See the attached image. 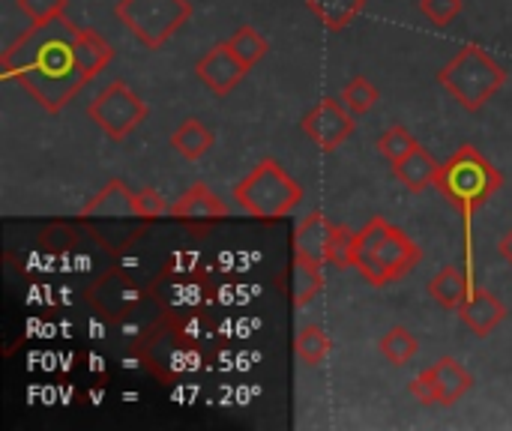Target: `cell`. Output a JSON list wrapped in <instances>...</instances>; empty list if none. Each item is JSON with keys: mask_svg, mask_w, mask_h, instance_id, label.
<instances>
[{"mask_svg": "<svg viewBox=\"0 0 512 431\" xmlns=\"http://www.w3.org/2000/svg\"><path fill=\"white\" fill-rule=\"evenodd\" d=\"M78 27L66 18L33 21L0 60L3 81H18L45 111L57 114L90 78L75 57Z\"/></svg>", "mask_w": 512, "mask_h": 431, "instance_id": "1", "label": "cell"}, {"mask_svg": "<svg viewBox=\"0 0 512 431\" xmlns=\"http://www.w3.org/2000/svg\"><path fill=\"white\" fill-rule=\"evenodd\" d=\"M501 183H504L501 171L471 144L459 147L456 156H450L438 171L435 186L462 213V225H465V273H468L471 291L477 288V282H474V231H471L474 228V210L483 207L501 189Z\"/></svg>", "mask_w": 512, "mask_h": 431, "instance_id": "2", "label": "cell"}, {"mask_svg": "<svg viewBox=\"0 0 512 431\" xmlns=\"http://www.w3.org/2000/svg\"><path fill=\"white\" fill-rule=\"evenodd\" d=\"M423 252L420 246L393 222L375 216L363 225V231L354 234L351 243V267L360 270V276L369 285H393L417 270Z\"/></svg>", "mask_w": 512, "mask_h": 431, "instance_id": "3", "label": "cell"}, {"mask_svg": "<svg viewBox=\"0 0 512 431\" xmlns=\"http://www.w3.org/2000/svg\"><path fill=\"white\" fill-rule=\"evenodd\" d=\"M438 84L468 111H480L504 84L507 69L480 45H465L441 72Z\"/></svg>", "mask_w": 512, "mask_h": 431, "instance_id": "4", "label": "cell"}, {"mask_svg": "<svg viewBox=\"0 0 512 431\" xmlns=\"http://www.w3.org/2000/svg\"><path fill=\"white\" fill-rule=\"evenodd\" d=\"M234 201L243 213L276 222L303 201V186L276 159H264L234 186Z\"/></svg>", "mask_w": 512, "mask_h": 431, "instance_id": "5", "label": "cell"}, {"mask_svg": "<svg viewBox=\"0 0 512 431\" xmlns=\"http://www.w3.org/2000/svg\"><path fill=\"white\" fill-rule=\"evenodd\" d=\"M114 15L144 48L156 51L189 21L192 6L186 0H120Z\"/></svg>", "mask_w": 512, "mask_h": 431, "instance_id": "6", "label": "cell"}, {"mask_svg": "<svg viewBox=\"0 0 512 431\" xmlns=\"http://www.w3.org/2000/svg\"><path fill=\"white\" fill-rule=\"evenodd\" d=\"M147 105L144 99L123 81H111L90 105H87V117L114 141H123L126 135H132L144 120H147Z\"/></svg>", "mask_w": 512, "mask_h": 431, "instance_id": "7", "label": "cell"}, {"mask_svg": "<svg viewBox=\"0 0 512 431\" xmlns=\"http://www.w3.org/2000/svg\"><path fill=\"white\" fill-rule=\"evenodd\" d=\"M147 339H150L147 342V366L156 369L165 381L198 372V366H201L198 339H192L177 321L153 330Z\"/></svg>", "mask_w": 512, "mask_h": 431, "instance_id": "8", "label": "cell"}, {"mask_svg": "<svg viewBox=\"0 0 512 431\" xmlns=\"http://www.w3.org/2000/svg\"><path fill=\"white\" fill-rule=\"evenodd\" d=\"M87 303H90L102 318L120 324V321L138 315V309H141V303H144V291H141L135 282H129L126 273L108 270L99 282L90 285Z\"/></svg>", "mask_w": 512, "mask_h": 431, "instance_id": "9", "label": "cell"}, {"mask_svg": "<svg viewBox=\"0 0 512 431\" xmlns=\"http://www.w3.org/2000/svg\"><path fill=\"white\" fill-rule=\"evenodd\" d=\"M303 132L312 144H318L321 150H336L348 141V135L354 132V114L345 108L342 99L327 96L321 99L306 117H303Z\"/></svg>", "mask_w": 512, "mask_h": 431, "instance_id": "10", "label": "cell"}, {"mask_svg": "<svg viewBox=\"0 0 512 431\" xmlns=\"http://www.w3.org/2000/svg\"><path fill=\"white\" fill-rule=\"evenodd\" d=\"M249 66L231 51L228 39L216 42L210 51H204L195 63V75L201 78V84L207 90H213L216 96H228L243 78H246Z\"/></svg>", "mask_w": 512, "mask_h": 431, "instance_id": "11", "label": "cell"}, {"mask_svg": "<svg viewBox=\"0 0 512 431\" xmlns=\"http://www.w3.org/2000/svg\"><path fill=\"white\" fill-rule=\"evenodd\" d=\"M153 297L156 303L165 309V312H174V315H192V312H201L207 297H210V288L201 276H192V273H183V276H165L156 282L153 288Z\"/></svg>", "mask_w": 512, "mask_h": 431, "instance_id": "12", "label": "cell"}, {"mask_svg": "<svg viewBox=\"0 0 512 431\" xmlns=\"http://www.w3.org/2000/svg\"><path fill=\"white\" fill-rule=\"evenodd\" d=\"M336 231H339V225H333L321 210L309 213L294 231V258H309V261H318L327 267Z\"/></svg>", "mask_w": 512, "mask_h": 431, "instance_id": "13", "label": "cell"}, {"mask_svg": "<svg viewBox=\"0 0 512 431\" xmlns=\"http://www.w3.org/2000/svg\"><path fill=\"white\" fill-rule=\"evenodd\" d=\"M84 219H138V207H135V192L123 183V180H108L84 207H81Z\"/></svg>", "mask_w": 512, "mask_h": 431, "instance_id": "14", "label": "cell"}, {"mask_svg": "<svg viewBox=\"0 0 512 431\" xmlns=\"http://www.w3.org/2000/svg\"><path fill=\"white\" fill-rule=\"evenodd\" d=\"M168 213L183 222H213V219H228L231 210L207 183H195L192 189L180 195L177 204H171Z\"/></svg>", "mask_w": 512, "mask_h": 431, "instance_id": "15", "label": "cell"}, {"mask_svg": "<svg viewBox=\"0 0 512 431\" xmlns=\"http://www.w3.org/2000/svg\"><path fill=\"white\" fill-rule=\"evenodd\" d=\"M459 318L465 321V327H468L474 336L486 339V336L507 318V306H504L492 291L474 288V291L468 294V300L462 303Z\"/></svg>", "mask_w": 512, "mask_h": 431, "instance_id": "16", "label": "cell"}, {"mask_svg": "<svg viewBox=\"0 0 512 431\" xmlns=\"http://www.w3.org/2000/svg\"><path fill=\"white\" fill-rule=\"evenodd\" d=\"M429 375H432L435 390H438V405H444V408L456 405V402H459L462 396H468L471 387H474L471 372H468L462 363H456L453 357H444V360H438L435 366H429Z\"/></svg>", "mask_w": 512, "mask_h": 431, "instance_id": "17", "label": "cell"}, {"mask_svg": "<svg viewBox=\"0 0 512 431\" xmlns=\"http://www.w3.org/2000/svg\"><path fill=\"white\" fill-rule=\"evenodd\" d=\"M393 171H396V177L411 189V192H423V189H429V186H435L438 183V171H441V165L432 159V153L426 150V147H414L402 162H396L393 165Z\"/></svg>", "mask_w": 512, "mask_h": 431, "instance_id": "18", "label": "cell"}, {"mask_svg": "<svg viewBox=\"0 0 512 431\" xmlns=\"http://www.w3.org/2000/svg\"><path fill=\"white\" fill-rule=\"evenodd\" d=\"M75 57H78V66L87 72V78H93V75H99V72L111 63L114 48H111V42H108L102 33H96V30H90V27H78V36H75Z\"/></svg>", "mask_w": 512, "mask_h": 431, "instance_id": "19", "label": "cell"}, {"mask_svg": "<svg viewBox=\"0 0 512 431\" xmlns=\"http://www.w3.org/2000/svg\"><path fill=\"white\" fill-rule=\"evenodd\" d=\"M468 294H471V282H468V273L459 270V267H444V270L429 282V297H432L438 306L450 309V312H459L462 303L468 300Z\"/></svg>", "mask_w": 512, "mask_h": 431, "instance_id": "20", "label": "cell"}, {"mask_svg": "<svg viewBox=\"0 0 512 431\" xmlns=\"http://www.w3.org/2000/svg\"><path fill=\"white\" fill-rule=\"evenodd\" d=\"M171 147L189 159V162H198L210 147H213V132L198 120V117H189L183 120L174 132H171Z\"/></svg>", "mask_w": 512, "mask_h": 431, "instance_id": "21", "label": "cell"}, {"mask_svg": "<svg viewBox=\"0 0 512 431\" xmlns=\"http://www.w3.org/2000/svg\"><path fill=\"white\" fill-rule=\"evenodd\" d=\"M306 9L333 33L345 30L363 9L366 0H306Z\"/></svg>", "mask_w": 512, "mask_h": 431, "instance_id": "22", "label": "cell"}, {"mask_svg": "<svg viewBox=\"0 0 512 431\" xmlns=\"http://www.w3.org/2000/svg\"><path fill=\"white\" fill-rule=\"evenodd\" d=\"M291 288H294V306L300 309L309 306L324 291V264L309 261V258H294Z\"/></svg>", "mask_w": 512, "mask_h": 431, "instance_id": "23", "label": "cell"}, {"mask_svg": "<svg viewBox=\"0 0 512 431\" xmlns=\"http://www.w3.org/2000/svg\"><path fill=\"white\" fill-rule=\"evenodd\" d=\"M378 348H381V354H384V360H387V363H393V366H405V363H411V360L417 357V351H420V339H417L408 327H390V330L381 336Z\"/></svg>", "mask_w": 512, "mask_h": 431, "instance_id": "24", "label": "cell"}, {"mask_svg": "<svg viewBox=\"0 0 512 431\" xmlns=\"http://www.w3.org/2000/svg\"><path fill=\"white\" fill-rule=\"evenodd\" d=\"M294 348H297V357H300L306 366H321V363L330 357L333 342H330V336H327L318 324H309V327H303V330L297 333Z\"/></svg>", "mask_w": 512, "mask_h": 431, "instance_id": "25", "label": "cell"}, {"mask_svg": "<svg viewBox=\"0 0 512 431\" xmlns=\"http://www.w3.org/2000/svg\"><path fill=\"white\" fill-rule=\"evenodd\" d=\"M228 45H231V51L252 69L267 51H270V45H267V39L255 30V27H249V24H243V27H237L231 36H228Z\"/></svg>", "mask_w": 512, "mask_h": 431, "instance_id": "26", "label": "cell"}, {"mask_svg": "<svg viewBox=\"0 0 512 431\" xmlns=\"http://www.w3.org/2000/svg\"><path fill=\"white\" fill-rule=\"evenodd\" d=\"M342 102H345V108L354 114V117H360V114H366L375 102H378V87L366 78V75H354L345 87H342V96H339Z\"/></svg>", "mask_w": 512, "mask_h": 431, "instance_id": "27", "label": "cell"}, {"mask_svg": "<svg viewBox=\"0 0 512 431\" xmlns=\"http://www.w3.org/2000/svg\"><path fill=\"white\" fill-rule=\"evenodd\" d=\"M414 147H417V138H414L405 126H390V129L378 138V153H381L390 165L402 162Z\"/></svg>", "mask_w": 512, "mask_h": 431, "instance_id": "28", "label": "cell"}, {"mask_svg": "<svg viewBox=\"0 0 512 431\" xmlns=\"http://www.w3.org/2000/svg\"><path fill=\"white\" fill-rule=\"evenodd\" d=\"M465 0H420L423 15L435 24V27H447L459 12H462Z\"/></svg>", "mask_w": 512, "mask_h": 431, "instance_id": "29", "label": "cell"}, {"mask_svg": "<svg viewBox=\"0 0 512 431\" xmlns=\"http://www.w3.org/2000/svg\"><path fill=\"white\" fill-rule=\"evenodd\" d=\"M18 9L30 21H48L66 12V0H18Z\"/></svg>", "mask_w": 512, "mask_h": 431, "instance_id": "30", "label": "cell"}, {"mask_svg": "<svg viewBox=\"0 0 512 431\" xmlns=\"http://www.w3.org/2000/svg\"><path fill=\"white\" fill-rule=\"evenodd\" d=\"M135 207H138V219H159V216H165L171 210L156 189H138L135 192Z\"/></svg>", "mask_w": 512, "mask_h": 431, "instance_id": "31", "label": "cell"}, {"mask_svg": "<svg viewBox=\"0 0 512 431\" xmlns=\"http://www.w3.org/2000/svg\"><path fill=\"white\" fill-rule=\"evenodd\" d=\"M351 243H354V231L348 225H339L333 249H330V267H336V270L351 267Z\"/></svg>", "mask_w": 512, "mask_h": 431, "instance_id": "32", "label": "cell"}, {"mask_svg": "<svg viewBox=\"0 0 512 431\" xmlns=\"http://www.w3.org/2000/svg\"><path fill=\"white\" fill-rule=\"evenodd\" d=\"M408 393H411L420 405H438V390H435V381H432L429 369L420 372V375L408 384Z\"/></svg>", "mask_w": 512, "mask_h": 431, "instance_id": "33", "label": "cell"}, {"mask_svg": "<svg viewBox=\"0 0 512 431\" xmlns=\"http://www.w3.org/2000/svg\"><path fill=\"white\" fill-rule=\"evenodd\" d=\"M498 255H501V258H504V261L512 267V228L504 234V237H501V243H498Z\"/></svg>", "mask_w": 512, "mask_h": 431, "instance_id": "34", "label": "cell"}]
</instances>
